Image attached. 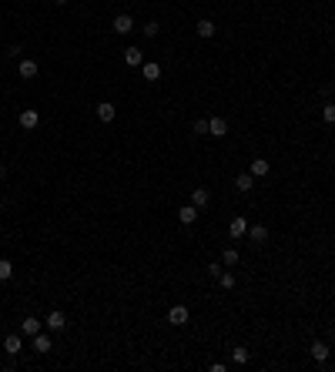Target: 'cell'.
<instances>
[{
    "mask_svg": "<svg viewBox=\"0 0 335 372\" xmlns=\"http://www.w3.org/2000/svg\"><path fill=\"white\" fill-rule=\"evenodd\" d=\"M188 318H191L188 305H171V308H168V322H171V326H184Z\"/></svg>",
    "mask_w": 335,
    "mask_h": 372,
    "instance_id": "1",
    "label": "cell"
},
{
    "mask_svg": "<svg viewBox=\"0 0 335 372\" xmlns=\"http://www.w3.org/2000/svg\"><path fill=\"white\" fill-rule=\"evenodd\" d=\"M44 326L50 328V332H64V326H67V318H64V312H60V308H54V312H50V316L44 318Z\"/></svg>",
    "mask_w": 335,
    "mask_h": 372,
    "instance_id": "2",
    "label": "cell"
},
{
    "mask_svg": "<svg viewBox=\"0 0 335 372\" xmlns=\"http://www.w3.org/2000/svg\"><path fill=\"white\" fill-rule=\"evenodd\" d=\"M134 30V20H131V14H118V17H114V34H131Z\"/></svg>",
    "mask_w": 335,
    "mask_h": 372,
    "instance_id": "3",
    "label": "cell"
},
{
    "mask_svg": "<svg viewBox=\"0 0 335 372\" xmlns=\"http://www.w3.org/2000/svg\"><path fill=\"white\" fill-rule=\"evenodd\" d=\"M37 70H40V68H37V60H34V57H24L20 68H17V74H20L24 80H30V78H37Z\"/></svg>",
    "mask_w": 335,
    "mask_h": 372,
    "instance_id": "4",
    "label": "cell"
},
{
    "mask_svg": "<svg viewBox=\"0 0 335 372\" xmlns=\"http://www.w3.org/2000/svg\"><path fill=\"white\" fill-rule=\"evenodd\" d=\"M208 134H212V138H224V134H228V121H224V118H208Z\"/></svg>",
    "mask_w": 335,
    "mask_h": 372,
    "instance_id": "5",
    "label": "cell"
},
{
    "mask_svg": "<svg viewBox=\"0 0 335 372\" xmlns=\"http://www.w3.org/2000/svg\"><path fill=\"white\" fill-rule=\"evenodd\" d=\"M37 124H40V114L34 111V108H27V111H20V128H24V131H34Z\"/></svg>",
    "mask_w": 335,
    "mask_h": 372,
    "instance_id": "6",
    "label": "cell"
},
{
    "mask_svg": "<svg viewBox=\"0 0 335 372\" xmlns=\"http://www.w3.org/2000/svg\"><path fill=\"white\" fill-rule=\"evenodd\" d=\"M212 202V192H208V188H191V204H194V208H204V204Z\"/></svg>",
    "mask_w": 335,
    "mask_h": 372,
    "instance_id": "7",
    "label": "cell"
},
{
    "mask_svg": "<svg viewBox=\"0 0 335 372\" xmlns=\"http://www.w3.org/2000/svg\"><path fill=\"white\" fill-rule=\"evenodd\" d=\"M40 326H44V322H40V318H37V316H27V318H24V322H20V332H24V336H37V332H40Z\"/></svg>",
    "mask_w": 335,
    "mask_h": 372,
    "instance_id": "8",
    "label": "cell"
},
{
    "mask_svg": "<svg viewBox=\"0 0 335 372\" xmlns=\"http://www.w3.org/2000/svg\"><path fill=\"white\" fill-rule=\"evenodd\" d=\"M234 188H238V192H252V188H255V174H252V171H242V174H238V178H234Z\"/></svg>",
    "mask_w": 335,
    "mask_h": 372,
    "instance_id": "9",
    "label": "cell"
},
{
    "mask_svg": "<svg viewBox=\"0 0 335 372\" xmlns=\"http://www.w3.org/2000/svg\"><path fill=\"white\" fill-rule=\"evenodd\" d=\"M124 64H128V68H141V64H144L141 47H128V50H124Z\"/></svg>",
    "mask_w": 335,
    "mask_h": 372,
    "instance_id": "10",
    "label": "cell"
},
{
    "mask_svg": "<svg viewBox=\"0 0 335 372\" xmlns=\"http://www.w3.org/2000/svg\"><path fill=\"white\" fill-rule=\"evenodd\" d=\"M248 238H252V245H265V242H268V228L265 225H252V228H248Z\"/></svg>",
    "mask_w": 335,
    "mask_h": 372,
    "instance_id": "11",
    "label": "cell"
},
{
    "mask_svg": "<svg viewBox=\"0 0 335 372\" xmlns=\"http://www.w3.org/2000/svg\"><path fill=\"white\" fill-rule=\"evenodd\" d=\"M178 222L181 225H194V222H198V208H194V204H184L178 212Z\"/></svg>",
    "mask_w": 335,
    "mask_h": 372,
    "instance_id": "12",
    "label": "cell"
},
{
    "mask_svg": "<svg viewBox=\"0 0 335 372\" xmlns=\"http://www.w3.org/2000/svg\"><path fill=\"white\" fill-rule=\"evenodd\" d=\"M248 171H252L255 178H265L268 171H272V164H268L265 158H255V161H252V164H248Z\"/></svg>",
    "mask_w": 335,
    "mask_h": 372,
    "instance_id": "13",
    "label": "cell"
},
{
    "mask_svg": "<svg viewBox=\"0 0 335 372\" xmlns=\"http://www.w3.org/2000/svg\"><path fill=\"white\" fill-rule=\"evenodd\" d=\"M114 114H118V111H114V104H111V101H100V104H98V118H100L104 124H111V121H114Z\"/></svg>",
    "mask_w": 335,
    "mask_h": 372,
    "instance_id": "14",
    "label": "cell"
},
{
    "mask_svg": "<svg viewBox=\"0 0 335 372\" xmlns=\"http://www.w3.org/2000/svg\"><path fill=\"white\" fill-rule=\"evenodd\" d=\"M228 235H232V238H242V235H248V222H245V218H234L232 225H228Z\"/></svg>",
    "mask_w": 335,
    "mask_h": 372,
    "instance_id": "15",
    "label": "cell"
},
{
    "mask_svg": "<svg viewBox=\"0 0 335 372\" xmlns=\"http://www.w3.org/2000/svg\"><path fill=\"white\" fill-rule=\"evenodd\" d=\"M141 74H144V80H158V78H161V64L148 60V64H141Z\"/></svg>",
    "mask_w": 335,
    "mask_h": 372,
    "instance_id": "16",
    "label": "cell"
},
{
    "mask_svg": "<svg viewBox=\"0 0 335 372\" xmlns=\"http://www.w3.org/2000/svg\"><path fill=\"white\" fill-rule=\"evenodd\" d=\"M312 359L315 362H328V346H325V342H312Z\"/></svg>",
    "mask_w": 335,
    "mask_h": 372,
    "instance_id": "17",
    "label": "cell"
},
{
    "mask_svg": "<svg viewBox=\"0 0 335 372\" xmlns=\"http://www.w3.org/2000/svg\"><path fill=\"white\" fill-rule=\"evenodd\" d=\"M34 352H40V356H44V352H50V336L37 332V336H34Z\"/></svg>",
    "mask_w": 335,
    "mask_h": 372,
    "instance_id": "18",
    "label": "cell"
},
{
    "mask_svg": "<svg viewBox=\"0 0 335 372\" xmlns=\"http://www.w3.org/2000/svg\"><path fill=\"white\" fill-rule=\"evenodd\" d=\"M194 30H198V37H214V24L204 17V20H198L194 24Z\"/></svg>",
    "mask_w": 335,
    "mask_h": 372,
    "instance_id": "19",
    "label": "cell"
},
{
    "mask_svg": "<svg viewBox=\"0 0 335 372\" xmlns=\"http://www.w3.org/2000/svg\"><path fill=\"white\" fill-rule=\"evenodd\" d=\"M222 265H224V268L238 265V248H224V252H222Z\"/></svg>",
    "mask_w": 335,
    "mask_h": 372,
    "instance_id": "20",
    "label": "cell"
},
{
    "mask_svg": "<svg viewBox=\"0 0 335 372\" xmlns=\"http://www.w3.org/2000/svg\"><path fill=\"white\" fill-rule=\"evenodd\" d=\"M4 349H7V356H17L20 352V336H7L4 338Z\"/></svg>",
    "mask_w": 335,
    "mask_h": 372,
    "instance_id": "21",
    "label": "cell"
},
{
    "mask_svg": "<svg viewBox=\"0 0 335 372\" xmlns=\"http://www.w3.org/2000/svg\"><path fill=\"white\" fill-rule=\"evenodd\" d=\"M218 285H222L224 292H232V288H234V275H232V272H222V275H218Z\"/></svg>",
    "mask_w": 335,
    "mask_h": 372,
    "instance_id": "22",
    "label": "cell"
},
{
    "mask_svg": "<svg viewBox=\"0 0 335 372\" xmlns=\"http://www.w3.org/2000/svg\"><path fill=\"white\" fill-rule=\"evenodd\" d=\"M232 359L238 362V366H245V362H248V349H242V346H234V349H232Z\"/></svg>",
    "mask_w": 335,
    "mask_h": 372,
    "instance_id": "23",
    "label": "cell"
},
{
    "mask_svg": "<svg viewBox=\"0 0 335 372\" xmlns=\"http://www.w3.org/2000/svg\"><path fill=\"white\" fill-rule=\"evenodd\" d=\"M10 275H14V265H10L7 258H0V282H7Z\"/></svg>",
    "mask_w": 335,
    "mask_h": 372,
    "instance_id": "24",
    "label": "cell"
},
{
    "mask_svg": "<svg viewBox=\"0 0 335 372\" xmlns=\"http://www.w3.org/2000/svg\"><path fill=\"white\" fill-rule=\"evenodd\" d=\"M322 121L325 124H335V104H325V108H322Z\"/></svg>",
    "mask_w": 335,
    "mask_h": 372,
    "instance_id": "25",
    "label": "cell"
},
{
    "mask_svg": "<svg viewBox=\"0 0 335 372\" xmlns=\"http://www.w3.org/2000/svg\"><path fill=\"white\" fill-rule=\"evenodd\" d=\"M194 134H208V121H204V118L194 121Z\"/></svg>",
    "mask_w": 335,
    "mask_h": 372,
    "instance_id": "26",
    "label": "cell"
},
{
    "mask_svg": "<svg viewBox=\"0 0 335 372\" xmlns=\"http://www.w3.org/2000/svg\"><path fill=\"white\" fill-rule=\"evenodd\" d=\"M222 262H212V265H208V275H212V278H218V275H222Z\"/></svg>",
    "mask_w": 335,
    "mask_h": 372,
    "instance_id": "27",
    "label": "cell"
},
{
    "mask_svg": "<svg viewBox=\"0 0 335 372\" xmlns=\"http://www.w3.org/2000/svg\"><path fill=\"white\" fill-rule=\"evenodd\" d=\"M158 30H161V27H158L154 20H151V24H144V37H158Z\"/></svg>",
    "mask_w": 335,
    "mask_h": 372,
    "instance_id": "28",
    "label": "cell"
},
{
    "mask_svg": "<svg viewBox=\"0 0 335 372\" xmlns=\"http://www.w3.org/2000/svg\"><path fill=\"white\" fill-rule=\"evenodd\" d=\"M54 4H67V0H54Z\"/></svg>",
    "mask_w": 335,
    "mask_h": 372,
    "instance_id": "29",
    "label": "cell"
}]
</instances>
